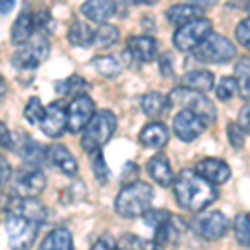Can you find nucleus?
Masks as SVG:
<instances>
[{
    "label": "nucleus",
    "instance_id": "obj_18",
    "mask_svg": "<svg viewBox=\"0 0 250 250\" xmlns=\"http://www.w3.org/2000/svg\"><path fill=\"white\" fill-rule=\"evenodd\" d=\"M80 12L92 22L102 23L115 15L117 3L114 0H87L85 3H82Z\"/></svg>",
    "mask_w": 250,
    "mask_h": 250
},
{
    "label": "nucleus",
    "instance_id": "obj_31",
    "mask_svg": "<svg viewBox=\"0 0 250 250\" xmlns=\"http://www.w3.org/2000/svg\"><path fill=\"white\" fill-rule=\"evenodd\" d=\"M233 235L244 247H250V213H239L233 219Z\"/></svg>",
    "mask_w": 250,
    "mask_h": 250
},
{
    "label": "nucleus",
    "instance_id": "obj_2",
    "mask_svg": "<svg viewBox=\"0 0 250 250\" xmlns=\"http://www.w3.org/2000/svg\"><path fill=\"white\" fill-rule=\"evenodd\" d=\"M154 202V188L142 180L125 185L115 199V212L124 219H137L150 210Z\"/></svg>",
    "mask_w": 250,
    "mask_h": 250
},
{
    "label": "nucleus",
    "instance_id": "obj_5",
    "mask_svg": "<svg viewBox=\"0 0 250 250\" xmlns=\"http://www.w3.org/2000/svg\"><path fill=\"white\" fill-rule=\"evenodd\" d=\"M235 45L220 34H210L193 50V55L200 62L208 63H225L235 57Z\"/></svg>",
    "mask_w": 250,
    "mask_h": 250
},
{
    "label": "nucleus",
    "instance_id": "obj_46",
    "mask_svg": "<svg viewBox=\"0 0 250 250\" xmlns=\"http://www.w3.org/2000/svg\"><path fill=\"white\" fill-rule=\"evenodd\" d=\"M15 5V0H0V9H2V15H9Z\"/></svg>",
    "mask_w": 250,
    "mask_h": 250
},
{
    "label": "nucleus",
    "instance_id": "obj_21",
    "mask_svg": "<svg viewBox=\"0 0 250 250\" xmlns=\"http://www.w3.org/2000/svg\"><path fill=\"white\" fill-rule=\"evenodd\" d=\"M37 30V23H35V14L25 10L19 15L15 20L14 27H12V42L15 45H22L27 43L30 39H34V32Z\"/></svg>",
    "mask_w": 250,
    "mask_h": 250
},
{
    "label": "nucleus",
    "instance_id": "obj_27",
    "mask_svg": "<svg viewBox=\"0 0 250 250\" xmlns=\"http://www.w3.org/2000/svg\"><path fill=\"white\" fill-rule=\"evenodd\" d=\"M140 107L147 117H159L170 108V104H168V97L159 94V92H148L140 100Z\"/></svg>",
    "mask_w": 250,
    "mask_h": 250
},
{
    "label": "nucleus",
    "instance_id": "obj_7",
    "mask_svg": "<svg viewBox=\"0 0 250 250\" xmlns=\"http://www.w3.org/2000/svg\"><path fill=\"white\" fill-rule=\"evenodd\" d=\"M5 233L14 249H29L34 245L39 232V224L17 213L7 212L5 215Z\"/></svg>",
    "mask_w": 250,
    "mask_h": 250
},
{
    "label": "nucleus",
    "instance_id": "obj_50",
    "mask_svg": "<svg viewBox=\"0 0 250 250\" xmlns=\"http://www.w3.org/2000/svg\"><path fill=\"white\" fill-rule=\"evenodd\" d=\"M247 48H250V43H249V45H247Z\"/></svg>",
    "mask_w": 250,
    "mask_h": 250
},
{
    "label": "nucleus",
    "instance_id": "obj_48",
    "mask_svg": "<svg viewBox=\"0 0 250 250\" xmlns=\"http://www.w3.org/2000/svg\"><path fill=\"white\" fill-rule=\"evenodd\" d=\"M125 2L134 3V5H152V3H155L157 0H125Z\"/></svg>",
    "mask_w": 250,
    "mask_h": 250
},
{
    "label": "nucleus",
    "instance_id": "obj_9",
    "mask_svg": "<svg viewBox=\"0 0 250 250\" xmlns=\"http://www.w3.org/2000/svg\"><path fill=\"white\" fill-rule=\"evenodd\" d=\"M207 119H204L202 115H199L193 110H187L182 108L175 117H173L172 128L175 132V135L179 137L182 142H193L197 137H200L207 128Z\"/></svg>",
    "mask_w": 250,
    "mask_h": 250
},
{
    "label": "nucleus",
    "instance_id": "obj_15",
    "mask_svg": "<svg viewBox=\"0 0 250 250\" xmlns=\"http://www.w3.org/2000/svg\"><path fill=\"white\" fill-rule=\"evenodd\" d=\"M195 170L200 173L202 177L208 180V182L215 184V185H222L225 184L232 175V170L224 160L219 159H204L197 164Z\"/></svg>",
    "mask_w": 250,
    "mask_h": 250
},
{
    "label": "nucleus",
    "instance_id": "obj_10",
    "mask_svg": "<svg viewBox=\"0 0 250 250\" xmlns=\"http://www.w3.org/2000/svg\"><path fill=\"white\" fill-rule=\"evenodd\" d=\"M68 120H67V128L72 134H77L82 128L87 127V124L92 120V117L95 115V104L88 95H79L74 97V100L68 105Z\"/></svg>",
    "mask_w": 250,
    "mask_h": 250
},
{
    "label": "nucleus",
    "instance_id": "obj_29",
    "mask_svg": "<svg viewBox=\"0 0 250 250\" xmlns=\"http://www.w3.org/2000/svg\"><path fill=\"white\" fill-rule=\"evenodd\" d=\"M90 65L94 67L97 74H100L105 79H115L122 72V65L115 57L112 55H100V57H94L90 62Z\"/></svg>",
    "mask_w": 250,
    "mask_h": 250
},
{
    "label": "nucleus",
    "instance_id": "obj_30",
    "mask_svg": "<svg viewBox=\"0 0 250 250\" xmlns=\"http://www.w3.org/2000/svg\"><path fill=\"white\" fill-rule=\"evenodd\" d=\"M88 88V83L87 80H83L80 75H72L62 82H57L55 83V92L63 97H79V95H83Z\"/></svg>",
    "mask_w": 250,
    "mask_h": 250
},
{
    "label": "nucleus",
    "instance_id": "obj_49",
    "mask_svg": "<svg viewBox=\"0 0 250 250\" xmlns=\"http://www.w3.org/2000/svg\"><path fill=\"white\" fill-rule=\"evenodd\" d=\"M5 92H7V85H5V79H2V100H5Z\"/></svg>",
    "mask_w": 250,
    "mask_h": 250
},
{
    "label": "nucleus",
    "instance_id": "obj_25",
    "mask_svg": "<svg viewBox=\"0 0 250 250\" xmlns=\"http://www.w3.org/2000/svg\"><path fill=\"white\" fill-rule=\"evenodd\" d=\"M42 250H72L74 249V239L68 229H55L43 239L40 244Z\"/></svg>",
    "mask_w": 250,
    "mask_h": 250
},
{
    "label": "nucleus",
    "instance_id": "obj_19",
    "mask_svg": "<svg viewBox=\"0 0 250 250\" xmlns=\"http://www.w3.org/2000/svg\"><path fill=\"white\" fill-rule=\"evenodd\" d=\"M145 168H147V173L150 175V179H154L162 187H167V185L173 184V180H175L173 179L170 162H168L165 154H157L152 159H148Z\"/></svg>",
    "mask_w": 250,
    "mask_h": 250
},
{
    "label": "nucleus",
    "instance_id": "obj_11",
    "mask_svg": "<svg viewBox=\"0 0 250 250\" xmlns=\"http://www.w3.org/2000/svg\"><path fill=\"white\" fill-rule=\"evenodd\" d=\"M192 230L205 240H219L229 230V220L222 212H208L192 220Z\"/></svg>",
    "mask_w": 250,
    "mask_h": 250
},
{
    "label": "nucleus",
    "instance_id": "obj_38",
    "mask_svg": "<svg viewBox=\"0 0 250 250\" xmlns=\"http://www.w3.org/2000/svg\"><path fill=\"white\" fill-rule=\"evenodd\" d=\"M227 134H229V140H230V145L233 148L244 147L245 132L242 130V127L239 124H229L227 125Z\"/></svg>",
    "mask_w": 250,
    "mask_h": 250
},
{
    "label": "nucleus",
    "instance_id": "obj_16",
    "mask_svg": "<svg viewBox=\"0 0 250 250\" xmlns=\"http://www.w3.org/2000/svg\"><path fill=\"white\" fill-rule=\"evenodd\" d=\"M127 52L139 62H152L157 54V42L147 35H132L127 39Z\"/></svg>",
    "mask_w": 250,
    "mask_h": 250
},
{
    "label": "nucleus",
    "instance_id": "obj_51",
    "mask_svg": "<svg viewBox=\"0 0 250 250\" xmlns=\"http://www.w3.org/2000/svg\"><path fill=\"white\" fill-rule=\"evenodd\" d=\"M249 7H250V5H249Z\"/></svg>",
    "mask_w": 250,
    "mask_h": 250
},
{
    "label": "nucleus",
    "instance_id": "obj_14",
    "mask_svg": "<svg viewBox=\"0 0 250 250\" xmlns=\"http://www.w3.org/2000/svg\"><path fill=\"white\" fill-rule=\"evenodd\" d=\"M47 185V177L37 167H32L30 170L19 173L15 180L14 193L19 197H37L43 192Z\"/></svg>",
    "mask_w": 250,
    "mask_h": 250
},
{
    "label": "nucleus",
    "instance_id": "obj_45",
    "mask_svg": "<svg viewBox=\"0 0 250 250\" xmlns=\"http://www.w3.org/2000/svg\"><path fill=\"white\" fill-rule=\"evenodd\" d=\"M0 132H2V147L3 148H12V137H10V132L7 130L5 122L0 124Z\"/></svg>",
    "mask_w": 250,
    "mask_h": 250
},
{
    "label": "nucleus",
    "instance_id": "obj_39",
    "mask_svg": "<svg viewBox=\"0 0 250 250\" xmlns=\"http://www.w3.org/2000/svg\"><path fill=\"white\" fill-rule=\"evenodd\" d=\"M235 39H237V42L242 43V45H245V47L250 43V17L244 19L239 25H237Z\"/></svg>",
    "mask_w": 250,
    "mask_h": 250
},
{
    "label": "nucleus",
    "instance_id": "obj_37",
    "mask_svg": "<svg viewBox=\"0 0 250 250\" xmlns=\"http://www.w3.org/2000/svg\"><path fill=\"white\" fill-rule=\"evenodd\" d=\"M144 219V224L147 225V227H152L155 230L157 227H160L162 224H165L168 219H170V213L165 212V210H160V208H154V210H147L142 215Z\"/></svg>",
    "mask_w": 250,
    "mask_h": 250
},
{
    "label": "nucleus",
    "instance_id": "obj_17",
    "mask_svg": "<svg viewBox=\"0 0 250 250\" xmlns=\"http://www.w3.org/2000/svg\"><path fill=\"white\" fill-rule=\"evenodd\" d=\"M47 159L57 168L62 170V173H65L67 177H74L79 172V165L77 160L74 159V155L70 154L67 147L60 144H54L47 148Z\"/></svg>",
    "mask_w": 250,
    "mask_h": 250
},
{
    "label": "nucleus",
    "instance_id": "obj_3",
    "mask_svg": "<svg viewBox=\"0 0 250 250\" xmlns=\"http://www.w3.org/2000/svg\"><path fill=\"white\" fill-rule=\"evenodd\" d=\"M115 128L117 119L110 110L97 112L90 122L87 124L80 145L87 154H95L112 139V135L115 134Z\"/></svg>",
    "mask_w": 250,
    "mask_h": 250
},
{
    "label": "nucleus",
    "instance_id": "obj_44",
    "mask_svg": "<svg viewBox=\"0 0 250 250\" xmlns=\"http://www.w3.org/2000/svg\"><path fill=\"white\" fill-rule=\"evenodd\" d=\"M0 164H2V187H5L12 177V168H10V164L7 162V159L3 155L0 157Z\"/></svg>",
    "mask_w": 250,
    "mask_h": 250
},
{
    "label": "nucleus",
    "instance_id": "obj_12",
    "mask_svg": "<svg viewBox=\"0 0 250 250\" xmlns=\"http://www.w3.org/2000/svg\"><path fill=\"white\" fill-rule=\"evenodd\" d=\"M5 210L12 212V213H17V215L25 217V219L35 222V224H39V225L45 224L47 215H48L45 205H43L42 202H39L35 197H19V195H14L10 202L7 204Z\"/></svg>",
    "mask_w": 250,
    "mask_h": 250
},
{
    "label": "nucleus",
    "instance_id": "obj_13",
    "mask_svg": "<svg viewBox=\"0 0 250 250\" xmlns=\"http://www.w3.org/2000/svg\"><path fill=\"white\" fill-rule=\"evenodd\" d=\"M68 107H65V104L62 100H55L50 105L47 107L45 110V117H43L42 124H40V128L47 137H52V139H57L65 132L67 128V120H68V114H67Z\"/></svg>",
    "mask_w": 250,
    "mask_h": 250
},
{
    "label": "nucleus",
    "instance_id": "obj_4",
    "mask_svg": "<svg viewBox=\"0 0 250 250\" xmlns=\"http://www.w3.org/2000/svg\"><path fill=\"white\" fill-rule=\"evenodd\" d=\"M168 104H170V107H180V108L197 112L204 119H207L208 124L213 122L217 117L215 105L204 95V92L193 90V88L184 85L173 88L170 94H168Z\"/></svg>",
    "mask_w": 250,
    "mask_h": 250
},
{
    "label": "nucleus",
    "instance_id": "obj_47",
    "mask_svg": "<svg viewBox=\"0 0 250 250\" xmlns=\"http://www.w3.org/2000/svg\"><path fill=\"white\" fill-rule=\"evenodd\" d=\"M217 2H219V0H192V3H197V5H200V7H212V5H215Z\"/></svg>",
    "mask_w": 250,
    "mask_h": 250
},
{
    "label": "nucleus",
    "instance_id": "obj_22",
    "mask_svg": "<svg viewBox=\"0 0 250 250\" xmlns=\"http://www.w3.org/2000/svg\"><path fill=\"white\" fill-rule=\"evenodd\" d=\"M139 142L147 148H162L168 142V128L162 122L148 124L139 134Z\"/></svg>",
    "mask_w": 250,
    "mask_h": 250
},
{
    "label": "nucleus",
    "instance_id": "obj_35",
    "mask_svg": "<svg viewBox=\"0 0 250 250\" xmlns=\"http://www.w3.org/2000/svg\"><path fill=\"white\" fill-rule=\"evenodd\" d=\"M85 193H87L85 185H83L82 182H75V184H72L68 188H65V190H62L59 193V195H60L59 200L62 204H65V205H70L74 202H79V200L82 199Z\"/></svg>",
    "mask_w": 250,
    "mask_h": 250
},
{
    "label": "nucleus",
    "instance_id": "obj_42",
    "mask_svg": "<svg viewBox=\"0 0 250 250\" xmlns=\"http://www.w3.org/2000/svg\"><path fill=\"white\" fill-rule=\"evenodd\" d=\"M173 59L170 54H164L162 57H160V70H162V74L165 77H172L173 74Z\"/></svg>",
    "mask_w": 250,
    "mask_h": 250
},
{
    "label": "nucleus",
    "instance_id": "obj_26",
    "mask_svg": "<svg viewBox=\"0 0 250 250\" xmlns=\"http://www.w3.org/2000/svg\"><path fill=\"white\" fill-rule=\"evenodd\" d=\"M180 83H182L184 87L193 88V90L208 92L213 88V75H212V72H208V70H192V72H187V74L180 79Z\"/></svg>",
    "mask_w": 250,
    "mask_h": 250
},
{
    "label": "nucleus",
    "instance_id": "obj_6",
    "mask_svg": "<svg viewBox=\"0 0 250 250\" xmlns=\"http://www.w3.org/2000/svg\"><path fill=\"white\" fill-rule=\"evenodd\" d=\"M212 34V22L205 17L193 19L190 22L180 25L173 35V45L179 50H195L208 35Z\"/></svg>",
    "mask_w": 250,
    "mask_h": 250
},
{
    "label": "nucleus",
    "instance_id": "obj_20",
    "mask_svg": "<svg viewBox=\"0 0 250 250\" xmlns=\"http://www.w3.org/2000/svg\"><path fill=\"white\" fill-rule=\"evenodd\" d=\"M204 17V7L197 3H177L165 12V19L170 25H184L193 19Z\"/></svg>",
    "mask_w": 250,
    "mask_h": 250
},
{
    "label": "nucleus",
    "instance_id": "obj_8",
    "mask_svg": "<svg viewBox=\"0 0 250 250\" xmlns=\"http://www.w3.org/2000/svg\"><path fill=\"white\" fill-rule=\"evenodd\" d=\"M50 54V45L43 37L30 39L22 43L20 48L12 55V63L19 68H35L43 62Z\"/></svg>",
    "mask_w": 250,
    "mask_h": 250
},
{
    "label": "nucleus",
    "instance_id": "obj_41",
    "mask_svg": "<svg viewBox=\"0 0 250 250\" xmlns=\"http://www.w3.org/2000/svg\"><path fill=\"white\" fill-rule=\"evenodd\" d=\"M237 124L240 125L245 134H250V104L242 107V110L239 112V122Z\"/></svg>",
    "mask_w": 250,
    "mask_h": 250
},
{
    "label": "nucleus",
    "instance_id": "obj_36",
    "mask_svg": "<svg viewBox=\"0 0 250 250\" xmlns=\"http://www.w3.org/2000/svg\"><path fill=\"white\" fill-rule=\"evenodd\" d=\"M92 170H94L95 179L99 180L100 184L108 182V175H110V172H108L105 159H104V155L100 150L95 152V154H92Z\"/></svg>",
    "mask_w": 250,
    "mask_h": 250
},
{
    "label": "nucleus",
    "instance_id": "obj_28",
    "mask_svg": "<svg viewBox=\"0 0 250 250\" xmlns=\"http://www.w3.org/2000/svg\"><path fill=\"white\" fill-rule=\"evenodd\" d=\"M233 79L239 85V95L244 100H250V59L242 57L233 65Z\"/></svg>",
    "mask_w": 250,
    "mask_h": 250
},
{
    "label": "nucleus",
    "instance_id": "obj_32",
    "mask_svg": "<svg viewBox=\"0 0 250 250\" xmlns=\"http://www.w3.org/2000/svg\"><path fill=\"white\" fill-rule=\"evenodd\" d=\"M119 40V29L115 25H110V23H102L99 29L95 30V40L94 43L102 48H107Z\"/></svg>",
    "mask_w": 250,
    "mask_h": 250
},
{
    "label": "nucleus",
    "instance_id": "obj_24",
    "mask_svg": "<svg viewBox=\"0 0 250 250\" xmlns=\"http://www.w3.org/2000/svg\"><path fill=\"white\" fill-rule=\"evenodd\" d=\"M67 39L72 45L75 47H90L95 40V30H92L82 20H74V23L70 25L67 34Z\"/></svg>",
    "mask_w": 250,
    "mask_h": 250
},
{
    "label": "nucleus",
    "instance_id": "obj_23",
    "mask_svg": "<svg viewBox=\"0 0 250 250\" xmlns=\"http://www.w3.org/2000/svg\"><path fill=\"white\" fill-rule=\"evenodd\" d=\"M19 154L23 162L30 167H39L47 159V150H43L42 145L37 140H32L29 135H23V142H20Z\"/></svg>",
    "mask_w": 250,
    "mask_h": 250
},
{
    "label": "nucleus",
    "instance_id": "obj_40",
    "mask_svg": "<svg viewBox=\"0 0 250 250\" xmlns=\"http://www.w3.org/2000/svg\"><path fill=\"white\" fill-rule=\"evenodd\" d=\"M119 247H128V249H135V247H148L147 242L137 239L132 233H127V235L122 237V240L119 242Z\"/></svg>",
    "mask_w": 250,
    "mask_h": 250
},
{
    "label": "nucleus",
    "instance_id": "obj_34",
    "mask_svg": "<svg viewBox=\"0 0 250 250\" xmlns=\"http://www.w3.org/2000/svg\"><path fill=\"white\" fill-rule=\"evenodd\" d=\"M237 92H239V85H237V80L233 77H222L219 85H217V99L222 100V102H227V100H230L232 97L237 95Z\"/></svg>",
    "mask_w": 250,
    "mask_h": 250
},
{
    "label": "nucleus",
    "instance_id": "obj_33",
    "mask_svg": "<svg viewBox=\"0 0 250 250\" xmlns=\"http://www.w3.org/2000/svg\"><path fill=\"white\" fill-rule=\"evenodd\" d=\"M45 110L47 108L42 105L39 97H32L27 102L25 108H23V117H25V120L30 125H40L43 117H45Z\"/></svg>",
    "mask_w": 250,
    "mask_h": 250
},
{
    "label": "nucleus",
    "instance_id": "obj_43",
    "mask_svg": "<svg viewBox=\"0 0 250 250\" xmlns=\"http://www.w3.org/2000/svg\"><path fill=\"white\" fill-rule=\"evenodd\" d=\"M117 245H119V244H117V242L112 239L110 235H102L99 240L95 242L92 249H95V250H100V249H115Z\"/></svg>",
    "mask_w": 250,
    "mask_h": 250
},
{
    "label": "nucleus",
    "instance_id": "obj_1",
    "mask_svg": "<svg viewBox=\"0 0 250 250\" xmlns=\"http://www.w3.org/2000/svg\"><path fill=\"white\" fill-rule=\"evenodd\" d=\"M177 204L188 212H200L217 200V188L197 170L185 168L173 180Z\"/></svg>",
    "mask_w": 250,
    "mask_h": 250
}]
</instances>
